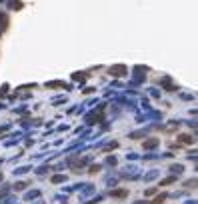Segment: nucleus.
Wrapping results in <instances>:
<instances>
[{
	"label": "nucleus",
	"instance_id": "nucleus-4",
	"mask_svg": "<svg viewBox=\"0 0 198 204\" xmlns=\"http://www.w3.org/2000/svg\"><path fill=\"white\" fill-rule=\"evenodd\" d=\"M120 70H124V68H122V66H116V68H112V74H122Z\"/></svg>",
	"mask_w": 198,
	"mask_h": 204
},
{
	"label": "nucleus",
	"instance_id": "nucleus-2",
	"mask_svg": "<svg viewBox=\"0 0 198 204\" xmlns=\"http://www.w3.org/2000/svg\"><path fill=\"white\" fill-rule=\"evenodd\" d=\"M112 196H126V190H114V192H110Z\"/></svg>",
	"mask_w": 198,
	"mask_h": 204
},
{
	"label": "nucleus",
	"instance_id": "nucleus-3",
	"mask_svg": "<svg viewBox=\"0 0 198 204\" xmlns=\"http://www.w3.org/2000/svg\"><path fill=\"white\" fill-rule=\"evenodd\" d=\"M180 140H182V142H192V136H186V134H182V136H180Z\"/></svg>",
	"mask_w": 198,
	"mask_h": 204
},
{
	"label": "nucleus",
	"instance_id": "nucleus-1",
	"mask_svg": "<svg viewBox=\"0 0 198 204\" xmlns=\"http://www.w3.org/2000/svg\"><path fill=\"white\" fill-rule=\"evenodd\" d=\"M158 144V138H152V140H146L144 142V148H152V146H156Z\"/></svg>",
	"mask_w": 198,
	"mask_h": 204
}]
</instances>
